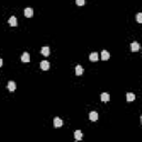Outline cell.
Returning a JSON list of instances; mask_svg holds the SVG:
<instances>
[{
	"label": "cell",
	"instance_id": "obj_9",
	"mask_svg": "<svg viewBox=\"0 0 142 142\" xmlns=\"http://www.w3.org/2000/svg\"><path fill=\"white\" fill-rule=\"evenodd\" d=\"M41 55H43L45 57H48V55H50V49L49 47H43L41 49Z\"/></svg>",
	"mask_w": 142,
	"mask_h": 142
},
{
	"label": "cell",
	"instance_id": "obj_16",
	"mask_svg": "<svg viewBox=\"0 0 142 142\" xmlns=\"http://www.w3.org/2000/svg\"><path fill=\"white\" fill-rule=\"evenodd\" d=\"M137 21L139 22V24H141V22H142V13L141 12L137 15Z\"/></svg>",
	"mask_w": 142,
	"mask_h": 142
},
{
	"label": "cell",
	"instance_id": "obj_7",
	"mask_svg": "<svg viewBox=\"0 0 142 142\" xmlns=\"http://www.w3.org/2000/svg\"><path fill=\"white\" fill-rule=\"evenodd\" d=\"M140 49V45L138 43L137 41H134L131 43V50L133 51V52H135V51H138Z\"/></svg>",
	"mask_w": 142,
	"mask_h": 142
},
{
	"label": "cell",
	"instance_id": "obj_15",
	"mask_svg": "<svg viewBox=\"0 0 142 142\" xmlns=\"http://www.w3.org/2000/svg\"><path fill=\"white\" fill-rule=\"evenodd\" d=\"M74 138H76V140H81L82 139V132L80 131V130H77V131L74 132Z\"/></svg>",
	"mask_w": 142,
	"mask_h": 142
},
{
	"label": "cell",
	"instance_id": "obj_2",
	"mask_svg": "<svg viewBox=\"0 0 142 142\" xmlns=\"http://www.w3.org/2000/svg\"><path fill=\"white\" fill-rule=\"evenodd\" d=\"M53 123H55V128H60V126H63V121L61 120L60 118H55V121H53Z\"/></svg>",
	"mask_w": 142,
	"mask_h": 142
},
{
	"label": "cell",
	"instance_id": "obj_14",
	"mask_svg": "<svg viewBox=\"0 0 142 142\" xmlns=\"http://www.w3.org/2000/svg\"><path fill=\"white\" fill-rule=\"evenodd\" d=\"M134 99H135V95H134V93H131V92H129V93H126V101H133Z\"/></svg>",
	"mask_w": 142,
	"mask_h": 142
},
{
	"label": "cell",
	"instance_id": "obj_10",
	"mask_svg": "<svg viewBox=\"0 0 142 142\" xmlns=\"http://www.w3.org/2000/svg\"><path fill=\"white\" fill-rule=\"evenodd\" d=\"M109 100H110V95H109V93L104 92V93H102V95H101V101L107 102V101H109Z\"/></svg>",
	"mask_w": 142,
	"mask_h": 142
},
{
	"label": "cell",
	"instance_id": "obj_5",
	"mask_svg": "<svg viewBox=\"0 0 142 142\" xmlns=\"http://www.w3.org/2000/svg\"><path fill=\"white\" fill-rule=\"evenodd\" d=\"M7 88H8V90L9 91H11V92H13L15 90H16V88H17V86H16V83L13 81H10L8 83V86H7Z\"/></svg>",
	"mask_w": 142,
	"mask_h": 142
},
{
	"label": "cell",
	"instance_id": "obj_8",
	"mask_svg": "<svg viewBox=\"0 0 142 142\" xmlns=\"http://www.w3.org/2000/svg\"><path fill=\"white\" fill-rule=\"evenodd\" d=\"M32 15H33V10H32L31 8H26L24 9V16H26L27 18L32 17Z\"/></svg>",
	"mask_w": 142,
	"mask_h": 142
},
{
	"label": "cell",
	"instance_id": "obj_3",
	"mask_svg": "<svg viewBox=\"0 0 142 142\" xmlns=\"http://www.w3.org/2000/svg\"><path fill=\"white\" fill-rule=\"evenodd\" d=\"M89 118H90V120H91V121H97L98 118H99V116H98V112H95V111H92V112H90Z\"/></svg>",
	"mask_w": 142,
	"mask_h": 142
},
{
	"label": "cell",
	"instance_id": "obj_1",
	"mask_svg": "<svg viewBox=\"0 0 142 142\" xmlns=\"http://www.w3.org/2000/svg\"><path fill=\"white\" fill-rule=\"evenodd\" d=\"M21 61L24 63H28L30 62V55L28 52H24V55H22V57H21Z\"/></svg>",
	"mask_w": 142,
	"mask_h": 142
},
{
	"label": "cell",
	"instance_id": "obj_18",
	"mask_svg": "<svg viewBox=\"0 0 142 142\" xmlns=\"http://www.w3.org/2000/svg\"><path fill=\"white\" fill-rule=\"evenodd\" d=\"M2 62H3V61H2V59H0V67L2 66Z\"/></svg>",
	"mask_w": 142,
	"mask_h": 142
},
{
	"label": "cell",
	"instance_id": "obj_6",
	"mask_svg": "<svg viewBox=\"0 0 142 142\" xmlns=\"http://www.w3.org/2000/svg\"><path fill=\"white\" fill-rule=\"evenodd\" d=\"M109 58H110V53H109L107 50H103L102 52H101V59L105 61V60H108Z\"/></svg>",
	"mask_w": 142,
	"mask_h": 142
},
{
	"label": "cell",
	"instance_id": "obj_17",
	"mask_svg": "<svg viewBox=\"0 0 142 142\" xmlns=\"http://www.w3.org/2000/svg\"><path fill=\"white\" fill-rule=\"evenodd\" d=\"M76 3L78 6H83L84 5V0H76Z\"/></svg>",
	"mask_w": 142,
	"mask_h": 142
},
{
	"label": "cell",
	"instance_id": "obj_4",
	"mask_svg": "<svg viewBox=\"0 0 142 142\" xmlns=\"http://www.w3.org/2000/svg\"><path fill=\"white\" fill-rule=\"evenodd\" d=\"M40 67H41L42 70H48L49 67H50V64H49V62H48L47 60H43L40 62Z\"/></svg>",
	"mask_w": 142,
	"mask_h": 142
},
{
	"label": "cell",
	"instance_id": "obj_13",
	"mask_svg": "<svg viewBox=\"0 0 142 142\" xmlns=\"http://www.w3.org/2000/svg\"><path fill=\"white\" fill-rule=\"evenodd\" d=\"M83 73V68L81 66H77L76 67V74L77 76H81Z\"/></svg>",
	"mask_w": 142,
	"mask_h": 142
},
{
	"label": "cell",
	"instance_id": "obj_12",
	"mask_svg": "<svg viewBox=\"0 0 142 142\" xmlns=\"http://www.w3.org/2000/svg\"><path fill=\"white\" fill-rule=\"evenodd\" d=\"M90 60L91 61H98L99 60V55H98L97 52H92L90 55Z\"/></svg>",
	"mask_w": 142,
	"mask_h": 142
},
{
	"label": "cell",
	"instance_id": "obj_11",
	"mask_svg": "<svg viewBox=\"0 0 142 142\" xmlns=\"http://www.w3.org/2000/svg\"><path fill=\"white\" fill-rule=\"evenodd\" d=\"M9 24H10V26H12V27H16L17 26V19H16V17H15V16H12V17H10V18H9Z\"/></svg>",
	"mask_w": 142,
	"mask_h": 142
}]
</instances>
